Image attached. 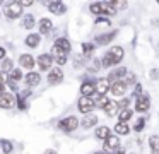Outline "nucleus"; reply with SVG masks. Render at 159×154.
Returning a JSON list of instances; mask_svg holds the SVG:
<instances>
[{"instance_id": "obj_27", "label": "nucleus", "mask_w": 159, "mask_h": 154, "mask_svg": "<svg viewBox=\"0 0 159 154\" xmlns=\"http://www.w3.org/2000/svg\"><path fill=\"white\" fill-rule=\"evenodd\" d=\"M118 118H120V122L127 123L128 120L132 118V110H130V108H125V110H121V111H120V115H118Z\"/></svg>"}, {"instance_id": "obj_30", "label": "nucleus", "mask_w": 159, "mask_h": 154, "mask_svg": "<svg viewBox=\"0 0 159 154\" xmlns=\"http://www.w3.org/2000/svg\"><path fill=\"white\" fill-rule=\"evenodd\" d=\"M0 146H2V151H4L5 154L12 152V142H9V140H2V142H0Z\"/></svg>"}, {"instance_id": "obj_18", "label": "nucleus", "mask_w": 159, "mask_h": 154, "mask_svg": "<svg viewBox=\"0 0 159 154\" xmlns=\"http://www.w3.org/2000/svg\"><path fill=\"white\" fill-rule=\"evenodd\" d=\"M118 108H120V106H118V103L116 101H108L106 105H104V113H106L108 116H113V115H116L118 113Z\"/></svg>"}, {"instance_id": "obj_42", "label": "nucleus", "mask_w": 159, "mask_h": 154, "mask_svg": "<svg viewBox=\"0 0 159 154\" xmlns=\"http://www.w3.org/2000/svg\"><path fill=\"white\" fill-rule=\"evenodd\" d=\"M113 154H125V151H123V149H120V147H118L116 151H113Z\"/></svg>"}, {"instance_id": "obj_39", "label": "nucleus", "mask_w": 159, "mask_h": 154, "mask_svg": "<svg viewBox=\"0 0 159 154\" xmlns=\"http://www.w3.org/2000/svg\"><path fill=\"white\" fill-rule=\"evenodd\" d=\"M55 60H57V63H58V65H65V62H67V57H63V55H60V57H55Z\"/></svg>"}, {"instance_id": "obj_28", "label": "nucleus", "mask_w": 159, "mask_h": 154, "mask_svg": "<svg viewBox=\"0 0 159 154\" xmlns=\"http://www.w3.org/2000/svg\"><path fill=\"white\" fill-rule=\"evenodd\" d=\"M33 26H34V17H33L31 14H26L24 19H22V27H26V29H31Z\"/></svg>"}, {"instance_id": "obj_11", "label": "nucleus", "mask_w": 159, "mask_h": 154, "mask_svg": "<svg viewBox=\"0 0 159 154\" xmlns=\"http://www.w3.org/2000/svg\"><path fill=\"white\" fill-rule=\"evenodd\" d=\"M118 147H120V139H118V135H110L104 140V149L106 151H111V152H113ZM106 151H104V152H106Z\"/></svg>"}, {"instance_id": "obj_33", "label": "nucleus", "mask_w": 159, "mask_h": 154, "mask_svg": "<svg viewBox=\"0 0 159 154\" xmlns=\"http://www.w3.org/2000/svg\"><path fill=\"white\" fill-rule=\"evenodd\" d=\"M0 68L4 70V74H5V72H11V70H12V60L5 58V60H4V63H2V67H0Z\"/></svg>"}, {"instance_id": "obj_17", "label": "nucleus", "mask_w": 159, "mask_h": 154, "mask_svg": "<svg viewBox=\"0 0 159 154\" xmlns=\"http://www.w3.org/2000/svg\"><path fill=\"white\" fill-rule=\"evenodd\" d=\"M63 79V72L60 70L58 67H55V68H52L50 70V74H48V81L52 82V84H57V82H60Z\"/></svg>"}, {"instance_id": "obj_20", "label": "nucleus", "mask_w": 159, "mask_h": 154, "mask_svg": "<svg viewBox=\"0 0 159 154\" xmlns=\"http://www.w3.org/2000/svg\"><path fill=\"white\" fill-rule=\"evenodd\" d=\"M99 7H101V14H106V16H115L116 14L111 2H99Z\"/></svg>"}, {"instance_id": "obj_3", "label": "nucleus", "mask_w": 159, "mask_h": 154, "mask_svg": "<svg viewBox=\"0 0 159 154\" xmlns=\"http://www.w3.org/2000/svg\"><path fill=\"white\" fill-rule=\"evenodd\" d=\"M4 14L9 17V19H17L22 14V7L19 5V2H9L4 9Z\"/></svg>"}, {"instance_id": "obj_9", "label": "nucleus", "mask_w": 159, "mask_h": 154, "mask_svg": "<svg viewBox=\"0 0 159 154\" xmlns=\"http://www.w3.org/2000/svg\"><path fill=\"white\" fill-rule=\"evenodd\" d=\"M48 10L52 14H55V16H63L65 14V3L63 2H58V0H55V2H50L48 3Z\"/></svg>"}, {"instance_id": "obj_37", "label": "nucleus", "mask_w": 159, "mask_h": 154, "mask_svg": "<svg viewBox=\"0 0 159 154\" xmlns=\"http://www.w3.org/2000/svg\"><path fill=\"white\" fill-rule=\"evenodd\" d=\"M111 5H113V9H125L127 7V2H111Z\"/></svg>"}, {"instance_id": "obj_23", "label": "nucleus", "mask_w": 159, "mask_h": 154, "mask_svg": "<svg viewBox=\"0 0 159 154\" xmlns=\"http://www.w3.org/2000/svg\"><path fill=\"white\" fill-rule=\"evenodd\" d=\"M39 41H41V40H39V34H33L31 33L28 38H26V44H28V46H31V48H36L39 44Z\"/></svg>"}, {"instance_id": "obj_40", "label": "nucleus", "mask_w": 159, "mask_h": 154, "mask_svg": "<svg viewBox=\"0 0 159 154\" xmlns=\"http://www.w3.org/2000/svg\"><path fill=\"white\" fill-rule=\"evenodd\" d=\"M140 92H142V86H137V87H135V96H140Z\"/></svg>"}, {"instance_id": "obj_34", "label": "nucleus", "mask_w": 159, "mask_h": 154, "mask_svg": "<svg viewBox=\"0 0 159 154\" xmlns=\"http://www.w3.org/2000/svg\"><path fill=\"white\" fill-rule=\"evenodd\" d=\"M89 10L93 14H96V16H99L101 14V7H99V2H94V3H91L89 5Z\"/></svg>"}, {"instance_id": "obj_15", "label": "nucleus", "mask_w": 159, "mask_h": 154, "mask_svg": "<svg viewBox=\"0 0 159 154\" xmlns=\"http://www.w3.org/2000/svg\"><path fill=\"white\" fill-rule=\"evenodd\" d=\"M19 63H21L22 68H28V70H31V68L34 67V58H33V55L24 53V55H21V57H19Z\"/></svg>"}, {"instance_id": "obj_41", "label": "nucleus", "mask_w": 159, "mask_h": 154, "mask_svg": "<svg viewBox=\"0 0 159 154\" xmlns=\"http://www.w3.org/2000/svg\"><path fill=\"white\" fill-rule=\"evenodd\" d=\"M5 58V48H0V60Z\"/></svg>"}, {"instance_id": "obj_21", "label": "nucleus", "mask_w": 159, "mask_h": 154, "mask_svg": "<svg viewBox=\"0 0 159 154\" xmlns=\"http://www.w3.org/2000/svg\"><path fill=\"white\" fill-rule=\"evenodd\" d=\"M39 81H41V77H39V74H36V72H29L28 75H26V82H28V86H38L39 84Z\"/></svg>"}, {"instance_id": "obj_8", "label": "nucleus", "mask_w": 159, "mask_h": 154, "mask_svg": "<svg viewBox=\"0 0 159 154\" xmlns=\"http://www.w3.org/2000/svg\"><path fill=\"white\" fill-rule=\"evenodd\" d=\"M14 105H16V98H14V94H12V92L4 91L2 94H0V108L9 110V108H12Z\"/></svg>"}, {"instance_id": "obj_13", "label": "nucleus", "mask_w": 159, "mask_h": 154, "mask_svg": "<svg viewBox=\"0 0 159 154\" xmlns=\"http://www.w3.org/2000/svg\"><path fill=\"white\" fill-rule=\"evenodd\" d=\"M108 91L111 92L113 96H125V92H127V86L123 84V82H115V84H111L110 86V89Z\"/></svg>"}, {"instance_id": "obj_2", "label": "nucleus", "mask_w": 159, "mask_h": 154, "mask_svg": "<svg viewBox=\"0 0 159 154\" xmlns=\"http://www.w3.org/2000/svg\"><path fill=\"white\" fill-rule=\"evenodd\" d=\"M69 51H70L69 40H65V38H58V40L55 41V44H53V53H55V57H60V55L67 57Z\"/></svg>"}, {"instance_id": "obj_1", "label": "nucleus", "mask_w": 159, "mask_h": 154, "mask_svg": "<svg viewBox=\"0 0 159 154\" xmlns=\"http://www.w3.org/2000/svg\"><path fill=\"white\" fill-rule=\"evenodd\" d=\"M121 58H123V48L113 46L111 50H108L106 53H104L103 60H101V65H103V67H113V65L120 63Z\"/></svg>"}, {"instance_id": "obj_22", "label": "nucleus", "mask_w": 159, "mask_h": 154, "mask_svg": "<svg viewBox=\"0 0 159 154\" xmlns=\"http://www.w3.org/2000/svg\"><path fill=\"white\" fill-rule=\"evenodd\" d=\"M115 132H116L118 135H127V133L130 132V127L123 122H118L116 125H115Z\"/></svg>"}, {"instance_id": "obj_10", "label": "nucleus", "mask_w": 159, "mask_h": 154, "mask_svg": "<svg viewBox=\"0 0 159 154\" xmlns=\"http://www.w3.org/2000/svg\"><path fill=\"white\" fill-rule=\"evenodd\" d=\"M98 123V116L93 115V113H87V115H84V118L79 122V125L82 127V128H91V127H94Z\"/></svg>"}, {"instance_id": "obj_26", "label": "nucleus", "mask_w": 159, "mask_h": 154, "mask_svg": "<svg viewBox=\"0 0 159 154\" xmlns=\"http://www.w3.org/2000/svg\"><path fill=\"white\" fill-rule=\"evenodd\" d=\"M21 79H22V72L19 70V68H12V70H11V75L7 77V81H11V82H14V84H16V82L21 81Z\"/></svg>"}, {"instance_id": "obj_14", "label": "nucleus", "mask_w": 159, "mask_h": 154, "mask_svg": "<svg viewBox=\"0 0 159 154\" xmlns=\"http://www.w3.org/2000/svg\"><path fill=\"white\" fill-rule=\"evenodd\" d=\"M52 62H53V57H52V55H48V53L39 55V57H38V65H39L41 70H48V68L52 67Z\"/></svg>"}, {"instance_id": "obj_45", "label": "nucleus", "mask_w": 159, "mask_h": 154, "mask_svg": "<svg viewBox=\"0 0 159 154\" xmlns=\"http://www.w3.org/2000/svg\"><path fill=\"white\" fill-rule=\"evenodd\" d=\"M156 154H159V151H157V152H156Z\"/></svg>"}, {"instance_id": "obj_43", "label": "nucleus", "mask_w": 159, "mask_h": 154, "mask_svg": "<svg viewBox=\"0 0 159 154\" xmlns=\"http://www.w3.org/2000/svg\"><path fill=\"white\" fill-rule=\"evenodd\" d=\"M45 154H58V152H57V151H53V149H48Z\"/></svg>"}, {"instance_id": "obj_31", "label": "nucleus", "mask_w": 159, "mask_h": 154, "mask_svg": "<svg viewBox=\"0 0 159 154\" xmlns=\"http://www.w3.org/2000/svg\"><path fill=\"white\" fill-rule=\"evenodd\" d=\"M108 103L106 96H98V99L94 101V106H99V108H104V105Z\"/></svg>"}, {"instance_id": "obj_6", "label": "nucleus", "mask_w": 159, "mask_h": 154, "mask_svg": "<svg viewBox=\"0 0 159 154\" xmlns=\"http://www.w3.org/2000/svg\"><path fill=\"white\" fill-rule=\"evenodd\" d=\"M127 74V68L125 67H116L115 70L110 72V75H108V84H115V82H120L121 79H123V75Z\"/></svg>"}, {"instance_id": "obj_4", "label": "nucleus", "mask_w": 159, "mask_h": 154, "mask_svg": "<svg viewBox=\"0 0 159 154\" xmlns=\"http://www.w3.org/2000/svg\"><path fill=\"white\" fill-rule=\"evenodd\" d=\"M58 127L63 132H74V130L79 127V120H77L75 116H67V118H63L62 122L58 123Z\"/></svg>"}, {"instance_id": "obj_25", "label": "nucleus", "mask_w": 159, "mask_h": 154, "mask_svg": "<svg viewBox=\"0 0 159 154\" xmlns=\"http://www.w3.org/2000/svg\"><path fill=\"white\" fill-rule=\"evenodd\" d=\"M115 33H108V34H99V36H96V43L98 44H108L111 40H113Z\"/></svg>"}, {"instance_id": "obj_19", "label": "nucleus", "mask_w": 159, "mask_h": 154, "mask_svg": "<svg viewBox=\"0 0 159 154\" xmlns=\"http://www.w3.org/2000/svg\"><path fill=\"white\" fill-rule=\"evenodd\" d=\"M52 29H53L52 21H50V19H45V17H43V19L39 21V33H41V34H48Z\"/></svg>"}, {"instance_id": "obj_16", "label": "nucleus", "mask_w": 159, "mask_h": 154, "mask_svg": "<svg viewBox=\"0 0 159 154\" xmlns=\"http://www.w3.org/2000/svg\"><path fill=\"white\" fill-rule=\"evenodd\" d=\"M80 94L84 96V98H91L93 94H96V91H94V82L91 81H86L82 86H80Z\"/></svg>"}, {"instance_id": "obj_5", "label": "nucleus", "mask_w": 159, "mask_h": 154, "mask_svg": "<svg viewBox=\"0 0 159 154\" xmlns=\"http://www.w3.org/2000/svg\"><path fill=\"white\" fill-rule=\"evenodd\" d=\"M77 108H79V111H82L84 115H87V113H91L94 110V99L93 98H80L79 101H77Z\"/></svg>"}, {"instance_id": "obj_36", "label": "nucleus", "mask_w": 159, "mask_h": 154, "mask_svg": "<svg viewBox=\"0 0 159 154\" xmlns=\"http://www.w3.org/2000/svg\"><path fill=\"white\" fill-rule=\"evenodd\" d=\"M93 50H94V44L93 43H84L82 44V51H84V53H91Z\"/></svg>"}, {"instance_id": "obj_29", "label": "nucleus", "mask_w": 159, "mask_h": 154, "mask_svg": "<svg viewBox=\"0 0 159 154\" xmlns=\"http://www.w3.org/2000/svg\"><path fill=\"white\" fill-rule=\"evenodd\" d=\"M120 82H123L125 86H130V84H135V75H134V74H128V72H127V74L123 75V79H121Z\"/></svg>"}, {"instance_id": "obj_44", "label": "nucleus", "mask_w": 159, "mask_h": 154, "mask_svg": "<svg viewBox=\"0 0 159 154\" xmlns=\"http://www.w3.org/2000/svg\"><path fill=\"white\" fill-rule=\"evenodd\" d=\"M96 154H108V152H104V151H101V152H96Z\"/></svg>"}, {"instance_id": "obj_38", "label": "nucleus", "mask_w": 159, "mask_h": 154, "mask_svg": "<svg viewBox=\"0 0 159 154\" xmlns=\"http://www.w3.org/2000/svg\"><path fill=\"white\" fill-rule=\"evenodd\" d=\"M96 26H103V27H106V26H110V21H108V19H101V17H99V19L96 21Z\"/></svg>"}, {"instance_id": "obj_35", "label": "nucleus", "mask_w": 159, "mask_h": 154, "mask_svg": "<svg viewBox=\"0 0 159 154\" xmlns=\"http://www.w3.org/2000/svg\"><path fill=\"white\" fill-rule=\"evenodd\" d=\"M144 127H145V120H144V118H139V120H137V123H135V127H134V128H135V132H140V130L144 128Z\"/></svg>"}, {"instance_id": "obj_32", "label": "nucleus", "mask_w": 159, "mask_h": 154, "mask_svg": "<svg viewBox=\"0 0 159 154\" xmlns=\"http://www.w3.org/2000/svg\"><path fill=\"white\" fill-rule=\"evenodd\" d=\"M149 144H151V147H152V152H157L159 151V139L157 137H151Z\"/></svg>"}, {"instance_id": "obj_7", "label": "nucleus", "mask_w": 159, "mask_h": 154, "mask_svg": "<svg viewBox=\"0 0 159 154\" xmlns=\"http://www.w3.org/2000/svg\"><path fill=\"white\" fill-rule=\"evenodd\" d=\"M149 108H151V99H149V96L140 94L137 98V101H135V110H137L139 113H144V111H147Z\"/></svg>"}, {"instance_id": "obj_24", "label": "nucleus", "mask_w": 159, "mask_h": 154, "mask_svg": "<svg viewBox=\"0 0 159 154\" xmlns=\"http://www.w3.org/2000/svg\"><path fill=\"white\" fill-rule=\"evenodd\" d=\"M111 135V132H110V128H108V127H99V128L96 130V137L98 139H101V140H106L108 137Z\"/></svg>"}, {"instance_id": "obj_12", "label": "nucleus", "mask_w": 159, "mask_h": 154, "mask_svg": "<svg viewBox=\"0 0 159 154\" xmlns=\"http://www.w3.org/2000/svg\"><path fill=\"white\" fill-rule=\"evenodd\" d=\"M108 89H110V84H108L106 79H99V81L94 82V91L98 92V96H106Z\"/></svg>"}]
</instances>
